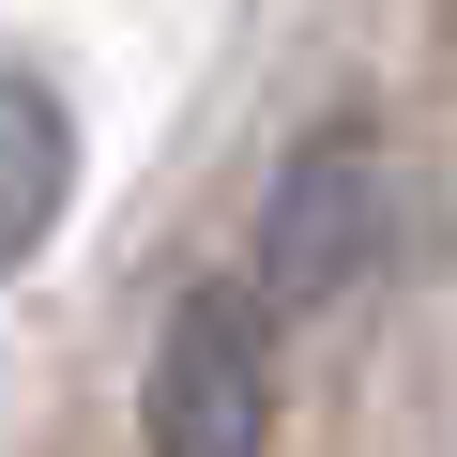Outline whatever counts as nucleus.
Instances as JSON below:
<instances>
[{"label": "nucleus", "instance_id": "obj_1", "mask_svg": "<svg viewBox=\"0 0 457 457\" xmlns=\"http://www.w3.org/2000/svg\"><path fill=\"white\" fill-rule=\"evenodd\" d=\"M396 228H411V168H396L366 122H336V137H305V153L260 183L245 290H260V305H336V290H366V275L396 260Z\"/></svg>", "mask_w": 457, "mask_h": 457}, {"label": "nucleus", "instance_id": "obj_2", "mask_svg": "<svg viewBox=\"0 0 457 457\" xmlns=\"http://www.w3.org/2000/svg\"><path fill=\"white\" fill-rule=\"evenodd\" d=\"M137 427H153V457H260L275 442V305L245 275H213V290L168 305Z\"/></svg>", "mask_w": 457, "mask_h": 457}, {"label": "nucleus", "instance_id": "obj_3", "mask_svg": "<svg viewBox=\"0 0 457 457\" xmlns=\"http://www.w3.org/2000/svg\"><path fill=\"white\" fill-rule=\"evenodd\" d=\"M62 198H77V107H62L46 77H16V62H0V290L46 260Z\"/></svg>", "mask_w": 457, "mask_h": 457}]
</instances>
